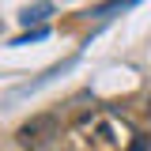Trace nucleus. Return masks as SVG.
<instances>
[{
    "label": "nucleus",
    "instance_id": "obj_1",
    "mask_svg": "<svg viewBox=\"0 0 151 151\" xmlns=\"http://www.w3.org/2000/svg\"><path fill=\"white\" fill-rule=\"evenodd\" d=\"M49 136H57V117L53 113H38L27 125H19V132H15V140L23 147H38V144H45Z\"/></svg>",
    "mask_w": 151,
    "mask_h": 151
},
{
    "label": "nucleus",
    "instance_id": "obj_2",
    "mask_svg": "<svg viewBox=\"0 0 151 151\" xmlns=\"http://www.w3.org/2000/svg\"><path fill=\"white\" fill-rule=\"evenodd\" d=\"M49 15H53V4H49V0H38V4H30V8L19 12V23H23L27 30H34V27H42Z\"/></svg>",
    "mask_w": 151,
    "mask_h": 151
},
{
    "label": "nucleus",
    "instance_id": "obj_3",
    "mask_svg": "<svg viewBox=\"0 0 151 151\" xmlns=\"http://www.w3.org/2000/svg\"><path fill=\"white\" fill-rule=\"evenodd\" d=\"M132 4H140V0H106V4H98L91 15H98V19H106V15H113V12H125V8H132Z\"/></svg>",
    "mask_w": 151,
    "mask_h": 151
},
{
    "label": "nucleus",
    "instance_id": "obj_4",
    "mask_svg": "<svg viewBox=\"0 0 151 151\" xmlns=\"http://www.w3.org/2000/svg\"><path fill=\"white\" fill-rule=\"evenodd\" d=\"M42 38H49V30L45 27H34V30H27V34H19L12 45H30V42H42Z\"/></svg>",
    "mask_w": 151,
    "mask_h": 151
},
{
    "label": "nucleus",
    "instance_id": "obj_5",
    "mask_svg": "<svg viewBox=\"0 0 151 151\" xmlns=\"http://www.w3.org/2000/svg\"><path fill=\"white\" fill-rule=\"evenodd\" d=\"M147 113H151V98H147Z\"/></svg>",
    "mask_w": 151,
    "mask_h": 151
}]
</instances>
